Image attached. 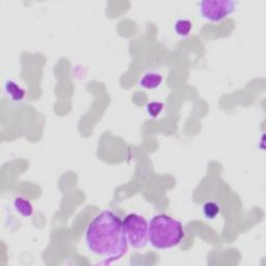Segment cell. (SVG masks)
<instances>
[{
  "mask_svg": "<svg viewBox=\"0 0 266 266\" xmlns=\"http://www.w3.org/2000/svg\"><path fill=\"white\" fill-rule=\"evenodd\" d=\"M88 249L96 256L112 263L128 252L123 222L111 210H103L89 224L86 232Z\"/></svg>",
  "mask_w": 266,
  "mask_h": 266,
  "instance_id": "obj_1",
  "label": "cell"
},
{
  "mask_svg": "<svg viewBox=\"0 0 266 266\" xmlns=\"http://www.w3.org/2000/svg\"><path fill=\"white\" fill-rule=\"evenodd\" d=\"M185 237L180 221L162 214L152 218L149 224V242L157 250H168L179 246Z\"/></svg>",
  "mask_w": 266,
  "mask_h": 266,
  "instance_id": "obj_2",
  "label": "cell"
},
{
  "mask_svg": "<svg viewBox=\"0 0 266 266\" xmlns=\"http://www.w3.org/2000/svg\"><path fill=\"white\" fill-rule=\"evenodd\" d=\"M123 227L128 245L135 250L145 249L149 243V224L145 218L137 214H129L123 221Z\"/></svg>",
  "mask_w": 266,
  "mask_h": 266,
  "instance_id": "obj_3",
  "label": "cell"
},
{
  "mask_svg": "<svg viewBox=\"0 0 266 266\" xmlns=\"http://www.w3.org/2000/svg\"><path fill=\"white\" fill-rule=\"evenodd\" d=\"M236 5L232 0H203L199 4L200 14L210 22H221L234 13Z\"/></svg>",
  "mask_w": 266,
  "mask_h": 266,
  "instance_id": "obj_4",
  "label": "cell"
},
{
  "mask_svg": "<svg viewBox=\"0 0 266 266\" xmlns=\"http://www.w3.org/2000/svg\"><path fill=\"white\" fill-rule=\"evenodd\" d=\"M163 79H164L163 76L159 73L156 72L146 73L140 79V86L146 90H154L162 85Z\"/></svg>",
  "mask_w": 266,
  "mask_h": 266,
  "instance_id": "obj_5",
  "label": "cell"
},
{
  "mask_svg": "<svg viewBox=\"0 0 266 266\" xmlns=\"http://www.w3.org/2000/svg\"><path fill=\"white\" fill-rule=\"evenodd\" d=\"M5 90H6L7 95L13 102H21L24 100V98L26 96L25 90L13 81H8L6 83Z\"/></svg>",
  "mask_w": 266,
  "mask_h": 266,
  "instance_id": "obj_6",
  "label": "cell"
},
{
  "mask_svg": "<svg viewBox=\"0 0 266 266\" xmlns=\"http://www.w3.org/2000/svg\"><path fill=\"white\" fill-rule=\"evenodd\" d=\"M14 208L23 218H30L34 214L32 203L23 197H17L14 200Z\"/></svg>",
  "mask_w": 266,
  "mask_h": 266,
  "instance_id": "obj_7",
  "label": "cell"
},
{
  "mask_svg": "<svg viewBox=\"0 0 266 266\" xmlns=\"http://www.w3.org/2000/svg\"><path fill=\"white\" fill-rule=\"evenodd\" d=\"M220 212L221 208L216 202L209 201L203 205V215L208 220H215L220 215Z\"/></svg>",
  "mask_w": 266,
  "mask_h": 266,
  "instance_id": "obj_8",
  "label": "cell"
},
{
  "mask_svg": "<svg viewBox=\"0 0 266 266\" xmlns=\"http://www.w3.org/2000/svg\"><path fill=\"white\" fill-rule=\"evenodd\" d=\"M193 29V23L190 20L180 19L175 23V32L180 37H188Z\"/></svg>",
  "mask_w": 266,
  "mask_h": 266,
  "instance_id": "obj_9",
  "label": "cell"
},
{
  "mask_svg": "<svg viewBox=\"0 0 266 266\" xmlns=\"http://www.w3.org/2000/svg\"><path fill=\"white\" fill-rule=\"evenodd\" d=\"M164 111V104L162 102H151L147 105V112L152 118H157Z\"/></svg>",
  "mask_w": 266,
  "mask_h": 266,
  "instance_id": "obj_10",
  "label": "cell"
}]
</instances>
